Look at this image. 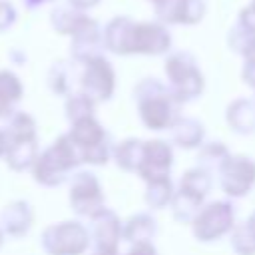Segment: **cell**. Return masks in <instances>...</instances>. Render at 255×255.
Here are the masks:
<instances>
[{"mask_svg":"<svg viewBox=\"0 0 255 255\" xmlns=\"http://www.w3.org/2000/svg\"><path fill=\"white\" fill-rule=\"evenodd\" d=\"M24 86L20 78L10 70H0V118H10L14 114V104L20 102Z\"/></svg>","mask_w":255,"mask_h":255,"instance_id":"21","label":"cell"},{"mask_svg":"<svg viewBox=\"0 0 255 255\" xmlns=\"http://www.w3.org/2000/svg\"><path fill=\"white\" fill-rule=\"evenodd\" d=\"M143 149H145V141L141 139H124L122 143H118V147L114 149V159L116 163L126 169V171H137L143 159Z\"/></svg>","mask_w":255,"mask_h":255,"instance_id":"22","label":"cell"},{"mask_svg":"<svg viewBox=\"0 0 255 255\" xmlns=\"http://www.w3.org/2000/svg\"><path fill=\"white\" fill-rule=\"evenodd\" d=\"M90 235L96 243L94 255H120L118 243L122 239V223L112 209L104 207L92 217Z\"/></svg>","mask_w":255,"mask_h":255,"instance_id":"13","label":"cell"},{"mask_svg":"<svg viewBox=\"0 0 255 255\" xmlns=\"http://www.w3.org/2000/svg\"><path fill=\"white\" fill-rule=\"evenodd\" d=\"M173 185H171V179L165 177V179H157V181H149L147 183V189H145V203L151 207V209H161L165 205L171 203L173 199Z\"/></svg>","mask_w":255,"mask_h":255,"instance_id":"29","label":"cell"},{"mask_svg":"<svg viewBox=\"0 0 255 255\" xmlns=\"http://www.w3.org/2000/svg\"><path fill=\"white\" fill-rule=\"evenodd\" d=\"M94 106L96 102L90 100L86 94L78 92V94H72L68 96L66 100V118L76 124L80 120H88V118H94Z\"/></svg>","mask_w":255,"mask_h":255,"instance_id":"30","label":"cell"},{"mask_svg":"<svg viewBox=\"0 0 255 255\" xmlns=\"http://www.w3.org/2000/svg\"><path fill=\"white\" fill-rule=\"evenodd\" d=\"M229 243L237 255H255V237L249 231L247 223H239L233 227Z\"/></svg>","mask_w":255,"mask_h":255,"instance_id":"31","label":"cell"},{"mask_svg":"<svg viewBox=\"0 0 255 255\" xmlns=\"http://www.w3.org/2000/svg\"><path fill=\"white\" fill-rule=\"evenodd\" d=\"M171 50V32L161 22H135L131 54L161 56Z\"/></svg>","mask_w":255,"mask_h":255,"instance_id":"11","label":"cell"},{"mask_svg":"<svg viewBox=\"0 0 255 255\" xmlns=\"http://www.w3.org/2000/svg\"><path fill=\"white\" fill-rule=\"evenodd\" d=\"M84 16H86V12H80L68 4H56L50 12V24L58 34L72 36V32L76 30V26L82 22Z\"/></svg>","mask_w":255,"mask_h":255,"instance_id":"24","label":"cell"},{"mask_svg":"<svg viewBox=\"0 0 255 255\" xmlns=\"http://www.w3.org/2000/svg\"><path fill=\"white\" fill-rule=\"evenodd\" d=\"M126 255H157V251L151 245V241H143V243H133V247Z\"/></svg>","mask_w":255,"mask_h":255,"instance_id":"34","label":"cell"},{"mask_svg":"<svg viewBox=\"0 0 255 255\" xmlns=\"http://www.w3.org/2000/svg\"><path fill=\"white\" fill-rule=\"evenodd\" d=\"M66 4L72 6V8H76V10H80V12H88L90 8L98 6L100 0H66Z\"/></svg>","mask_w":255,"mask_h":255,"instance_id":"36","label":"cell"},{"mask_svg":"<svg viewBox=\"0 0 255 255\" xmlns=\"http://www.w3.org/2000/svg\"><path fill=\"white\" fill-rule=\"evenodd\" d=\"M70 38H72L70 54H72V60L78 64H84L90 58L102 56L106 50L104 48V28H100V24L94 18H90L88 14L76 26V30L72 32Z\"/></svg>","mask_w":255,"mask_h":255,"instance_id":"10","label":"cell"},{"mask_svg":"<svg viewBox=\"0 0 255 255\" xmlns=\"http://www.w3.org/2000/svg\"><path fill=\"white\" fill-rule=\"evenodd\" d=\"M6 149H8V137H6L4 129L0 128V155H4V153H6Z\"/></svg>","mask_w":255,"mask_h":255,"instance_id":"39","label":"cell"},{"mask_svg":"<svg viewBox=\"0 0 255 255\" xmlns=\"http://www.w3.org/2000/svg\"><path fill=\"white\" fill-rule=\"evenodd\" d=\"M201 199L197 197H191L183 191H175L173 193V199H171V211H173V217L179 221V223H193V219L197 217V213L201 211Z\"/></svg>","mask_w":255,"mask_h":255,"instance_id":"28","label":"cell"},{"mask_svg":"<svg viewBox=\"0 0 255 255\" xmlns=\"http://www.w3.org/2000/svg\"><path fill=\"white\" fill-rule=\"evenodd\" d=\"M82 163L80 151L68 133H62L50 147H46L34 163V179L46 187L62 185L70 171Z\"/></svg>","mask_w":255,"mask_h":255,"instance_id":"2","label":"cell"},{"mask_svg":"<svg viewBox=\"0 0 255 255\" xmlns=\"http://www.w3.org/2000/svg\"><path fill=\"white\" fill-rule=\"evenodd\" d=\"M211 189V173L203 167H193L189 171H185L179 179V191L197 197V199H205V195Z\"/></svg>","mask_w":255,"mask_h":255,"instance_id":"23","label":"cell"},{"mask_svg":"<svg viewBox=\"0 0 255 255\" xmlns=\"http://www.w3.org/2000/svg\"><path fill=\"white\" fill-rule=\"evenodd\" d=\"M147 2H151V4H157V2H161V0H147Z\"/></svg>","mask_w":255,"mask_h":255,"instance_id":"42","label":"cell"},{"mask_svg":"<svg viewBox=\"0 0 255 255\" xmlns=\"http://www.w3.org/2000/svg\"><path fill=\"white\" fill-rule=\"evenodd\" d=\"M2 239H4V233H2V229H0V245H2Z\"/></svg>","mask_w":255,"mask_h":255,"instance_id":"41","label":"cell"},{"mask_svg":"<svg viewBox=\"0 0 255 255\" xmlns=\"http://www.w3.org/2000/svg\"><path fill=\"white\" fill-rule=\"evenodd\" d=\"M171 165H173V151H171V145L167 141H161V139L145 141L143 159H141V165L137 169L141 179H145L147 183L157 181V179H165V177H169Z\"/></svg>","mask_w":255,"mask_h":255,"instance_id":"14","label":"cell"},{"mask_svg":"<svg viewBox=\"0 0 255 255\" xmlns=\"http://www.w3.org/2000/svg\"><path fill=\"white\" fill-rule=\"evenodd\" d=\"M90 231L80 221H62L42 231V247L48 255H82L90 247Z\"/></svg>","mask_w":255,"mask_h":255,"instance_id":"5","label":"cell"},{"mask_svg":"<svg viewBox=\"0 0 255 255\" xmlns=\"http://www.w3.org/2000/svg\"><path fill=\"white\" fill-rule=\"evenodd\" d=\"M217 173L221 189L231 197H243L255 185V161L245 155H229Z\"/></svg>","mask_w":255,"mask_h":255,"instance_id":"9","label":"cell"},{"mask_svg":"<svg viewBox=\"0 0 255 255\" xmlns=\"http://www.w3.org/2000/svg\"><path fill=\"white\" fill-rule=\"evenodd\" d=\"M70 205L78 215L94 217L104 209V191L92 171H78L70 179Z\"/></svg>","mask_w":255,"mask_h":255,"instance_id":"8","label":"cell"},{"mask_svg":"<svg viewBox=\"0 0 255 255\" xmlns=\"http://www.w3.org/2000/svg\"><path fill=\"white\" fill-rule=\"evenodd\" d=\"M251 4H253V6H255V0H251Z\"/></svg>","mask_w":255,"mask_h":255,"instance_id":"43","label":"cell"},{"mask_svg":"<svg viewBox=\"0 0 255 255\" xmlns=\"http://www.w3.org/2000/svg\"><path fill=\"white\" fill-rule=\"evenodd\" d=\"M48 86L58 96H72L74 86V66L66 60L56 62L48 72Z\"/></svg>","mask_w":255,"mask_h":255,"instance_id":"26","label":"cell"},{"mask_svg":"<svg viewBox=\"0 0 255 255\" xmlns=\"http://www.w3.org/2000/svg\"><path fill=\"white\" fill-rule=\"evenodd\" d=\"M169 131H171V141L177 143L179 147L191 149V147L203 145V135H205L203 124L193 118H179L169 128Z\"/></svg>","mask_w":255,"mask_h":255,"instance_id":"18","label":"cell"},{"mask_svg":"<svg viewBox=\"0 0 255 255\" xmlns=\"http://www.w3.org/2000/svg\"><path fill=\"white\" fill-rule=\"evenodd\" d=\"M241 78H243V82H245L247 86H251V88L255 90V64L245 62V64H243V70H241Z\"/></svg>","mask_w":255,"mask_h":255,"instance_id":"35","label":"cell"},{"mask_svg":"<svg viewBox=\"0 0 255 255\" xmlns=\"http://www.w3.org/2000/svg\"><path fill=\"white\" fill-rule=\"evenodd\" d=\"M227 124L237 133L255 131V102L239 98L227 106Z\"/></svg>","mask_w":255,"mask_h":255,"instance_id":"17","label":"cell"},{"mask_svg":"<svg viewBox=\"0 0 255 255\" xmlns=\"http://www.w3.org/2000/svg\"><path fill=\"white\" fill-rule=\"evenodd\" d=\"M38 143L36 139H22V141H10L8 149L4 153L6 163L14 171H24L28 167H34L38 159Z\"/></svg>","mask_w":255,"mask_h":255,"instance_id":"19","label":"cell"},{"mask_svg":"<svg viewBox=\"0 0 255 255\" xmlns=\"http://www.w3.org/2000/svg\"><path fill=\"white\" fill-rule=\"evenodd\" d=\"M229 149L221 143V141H207L199 147V153H197V167H203L207 169L209 173L215 169L219 171V167L223 165V161L229 157Z\"/></svg>","mask_w":255,"mask_h":255,"instance_id":"27","label":"cell"},{"mask_svg":"<svg viewBox=\"0 0 255 255\" xmlns=\"http://www.w3.org/2000/svg\"><path fill=\"white\" fill-rule=\"evenodd\" d=\"M245 223H247V227H249V231H251V233H253V237H255V211H253V213L249 215V219H247Z\"/></svg>","mask_w":255,"mask_h":255,"instance_id":"40","label":"cell"},{"mask_svg":"<svg viewBox=\"0 0 255 255\" xmlns=\"http://www.w3.org/2000/svg\"><path fill=\"white\" fill-rule=\"evenodd\" d=\"M0 223L8 235L20 237V235L28 233V229L32 225V207L26 201H14L4 207V211L0 215Z\"/></svg>","mask_w":255,"mask_h":255,"instance_id":"16","label":"cell"},{"mask_svg":"<svg viewBox=\"0 0 255 255\" xmlns=\"http://www.w3.org/2000/svg\"><path fill=\"white\" fill-rule=\"evenodd\" d=\"M135 20L129 16H114L104 26V48L116 56H131Z\"/></svg>","mask_w":255,"mask_h":255,"instance_id":"15","label":"cell"},{"mask_svg":"<svg viewBox=\"0 0 255 255\" xmlns=\"http://www.w3.org/2000/svg\"><path fill=\"white\" fill-rule=\"evenodd\" d=\"M82 66L84 70L80 74V92L86 94L96 104L108 102L116 90V72L112 62L102 54V56L90 58Z\"/></svg>","mask_w":255,"mask_h":255,"instance_id":"6","label":"cell"},{"mask_svg":"<svg viewBox=\"0 0 255 255\" xmlns=\"http://www.w3.org/2000/svg\"><path fill=\"white\" fill-rule=\"evenodd\" d=\"M18 20L16 6L10 0H0V32L10 30Z\"/></svg>","mask_w":255,"mask_h":255,"instance_id":"32","label":"cell"},{"mask_svg":"<svg viewBox=\"0 0 255 255\" xmlns=\"http://www.w3.org/2000/svg\"><path fill=\"white\" fill-rule=\"evenodd\" d=\"M235 227V207L229 201H213L201 207L193 219V235L207 243L231 233Z\"/></svg>","mask_w":255,"mask_h":255,"instance_id":"7","label":"cell"},{"mask_svg":"<svg viewBox=\"0 0 255 255\" xmlns=\"http://www.w3.org/2000/svg\"><path fill=\"white\" fill-rule=\"evenodd\" d=\"M24 2V6H26V10H30V12H34V10H38V8H42V6H46V4H52L54 0H22Z\"/></svg>","mask_w":255,"mask_h":255,"instance_id":"38","label":"cell"},{"mask_svg":"<svg viewBox=\"0 0 255 255\" xmlns=\"http://www.w3.org/2000/svg\"><path fill=\"white\" fill-rule=\"evenodd\" d=\"M70 139L80 151L82 163H94V165H104L110 157L112 145H110V135L106 129L96 122V118L80 120L72 124L68 131Z\"/></svg>","mask_w":255,"mask_h":255,"instance_id":"4","label":"cell"},{"mask_svg":"<svg viewBox=\"0 0 255 255\" xmlns=\"http://www.w3.org/2000/svg\"><path fill=\"white\" fill-rule=\"evenodd\" d=\"M237 26H239V28H243L247 34L255 36V6H253V4L245 6V8L239 12Z\"/></svg>","mask_w":255,"mask_h":255,"instance_id":"33","label":"cell"},{"mask_svg":"<svg viewBox=\"0 0 255 255\" xmlns=\"http://www.w3.org/2000/svg\"><path fill=\"white\" fill-rule=\"evenodd\" d=\"M167 86L179 104L191 102L201 96L205 80L197 66V60L189 52H171L163 64Z\"/></svg>","mask_w":255,"mask_h":255,"instance_id":"3","label":"cell"},{"mask_svg":"<svg viewBox=\"0 0 255 255\" xmlns=\"http://www.w3.org/2000/svg\"><path fill=\"white\" fill-rule=\"evenodd\" d=\"M4 133L8 137V143L10 141H22V139H36V122L26 112H14L8 118Z\"/></svg>","mask_w":255,"mask_h":255,"instance_id":"25","label":"cell"},{"mask_svg":"<svg viewBox=\"0 0 255 255\" xmlns=\"http://www.w3.org/2000/svg\"><path fill=\"white\" fill-rule=\"evenodd\" d=\"M241 56H243V60H245V62L255 64V38H251V42L245 46V50L241 52Z\"/></svg>","mask_w":255,"mask_h":255,"instance_id":"37","label":"cell"},{"mask_svg":"<svg viewBox=\"0 0 255 255\" xmlns=\"http://www.w3.org/2000/svg\"><path fill=\"white\" fill-rule=\"evenodd\" d=\"M155 231H157L155 217L149 213H137L131 215L122 225V239L129 243H143V241H151Z\"/></svg>","mask_w":255,"mask_h":255,"instance_id":"20","label":"cell"},{"mask_svg":"<svg viewBox=\"0 0 255 255\" xmlns=\"http://www.w3.org/2000/svg\"><path fill=\"white\" fill-rule=\"evenodd\" d=\"M137 112L141 122L149 129H169L179 116V102L171 94L169 86L157 78H143L133 88Z\"/></svg>","mask_w":255,"mask_h":255,"instance_id":"1","label":"cell"},{"mask_svg":"<svg viewBox=\"0 0 255 255\" xmlns=\"http://www.w3.org/2000/svg\"><path fill=\"white\" fill-rule=\"evenodd\" d=\"M155 20L171 26V24H181V26H195L203 20L207 12L205 0H161L153 4Z\"/></svg>","mask_w":255,"mask_h":255,"instance_id":"12","label":"cell"}]
</instances>
